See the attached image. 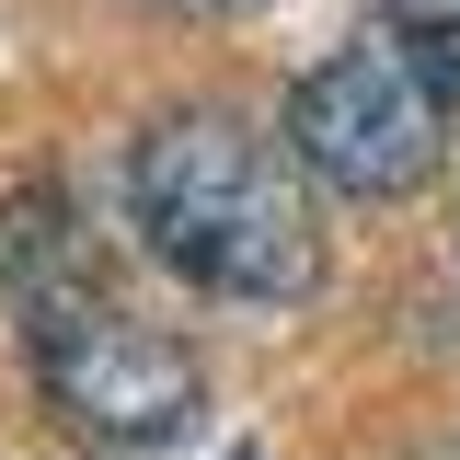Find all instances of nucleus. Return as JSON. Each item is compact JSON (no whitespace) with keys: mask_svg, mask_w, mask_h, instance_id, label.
Segmentation results:
<instances>
[{"mask_svg":"<svg viewBox=\"0 0 460 460\" xmlns=\"http://www.w3.org/2000/svg\"><path fill=\"white\" fill-rule=\"evenodd\" d=\"M127 219L196 299H242V311L323 299V219H311L299 150L219 104L162 115L127 150Z\"/></svg>","mask_w":460,"mask_h":460,"instance_id":"f257e3e1","label":"nucleus"},{"mask_svg":"<svg viewBox=\"0 0 460 460\" xmlns=\"http://www.w3.org/2000/svg\"><path fill=\"white\" fill-rule=\"evenodd\" d=\"M23 345H35V392L58 402V426L93 449H172L208 414V380L162 323H138L69 277H23Z\"/></svg>","mask_w":460,"mask_h":460,"instance_id":"f03ea898","label":"nucleus"},{"mask_svg":"<svg viewBox=\"0 0 460 460\" xmlns=\"http://www.w3.org/2000/svg\"><path fill=\"white\" fill-rule=\"evenodd\" d=\"M288 150L311 184H334L357 208H392L414 196L438 150H449V93L392 47V35H357V47L311 58L299 81H288Z\"/></svg>","mask_w":460,"mask_h":460,"instance_id":"7ed1b4c3","label":"nucleus"},{"mask_svg":"<svg viewBox=\"0 0 460 460\" xmlns=\"http://www.w3.org/2000/svg\"><path fill=\"white\" fill-rule=\"evenodd\" d=\"M380 35L460 104V0H380Z\"/></svg>","mask_w":460,"mask_h":460,"instance_id":"20e7f679","label":"nucleus"},{"mask_svg":"<svg viewBox=\"0 0 460 460\" xmlns=\"http://www.w3.org/2000/svg\"><path fill=\"white\" fill-rule=\"evenodd\" d=\"M150 12H172V23H242V12H265V0H150Z\"/></svg>","mask_w":460,"mask_h":460,"instance_id":"39448f33","label":"nucleus"}]
</instances>
